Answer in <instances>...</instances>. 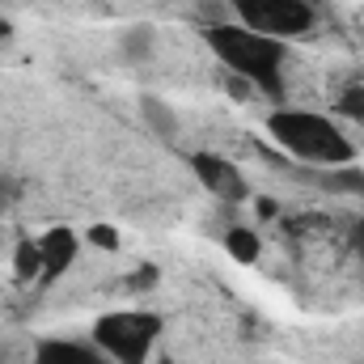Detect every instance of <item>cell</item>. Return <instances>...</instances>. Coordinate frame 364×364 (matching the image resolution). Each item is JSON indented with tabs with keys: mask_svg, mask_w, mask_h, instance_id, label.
Listing matches in <instances>:
<instances>
[{
	"mask_svg": "<svg viewBox=\"0 0 364 364\" xmlns=\"http://www.w3.org/2000/svg\"><path fill=\"white\" fill-rule=\"evenodd\" d=\"M85 237H90L93 246H102V250H114L119 246V229H110V225H93Z\"/></svg>",
	"mask_w": 364,
	"mask_h": 364,
	"instance_id": "11",
	"label": "cell"
},
{
	"mask_svg": "<svg viewBox=\"0 0 364 364\" xmlns=\"http://www.w3.org/2000/svg\"><path fill=\"white\" fill-rule=\"evenodd\" d=\"M34 246H38V279H60L81 255V237L73 229H64V225L47 229Z\"/></svg>",
	"mask_w": 364,
	"mask_h": 364,
	"instance_id": "6",
	"label": "cell"
},
{
	"mask_svg": "<svg viewBox=\"0 0 364 364\" xmlns=\"http://www.w3.org/2000/svg\"><path fill=\"white\" fill-rule=\"evenodd\" d=\"M140 119H144V127H149L157 140H166V144H174V140H178L182 119L174 114V106H170V102H161V97H140Z\"/></svg>",
	"mask_w": 364,
	"mask_h": 364,
	"instance_id": "8",
	"label": "cell"
},
{
	"mask_svg": "<svg viewBox=\"0 0 364 364\" xmlns=\"http://www.w3.org/2000/svg\"><path fill=\"white\" fill-rule=\"evenodd\" d=\"M13 199H17V186H13V178H0V212H4Z\"/></svg>",
	"mask_w": 364,
	"mask_h": 364,
	"instance_id": "13",
	"label": "cell"
},
{
	"mask_svg": "<svg viewBox=\"0 0 364 364\" xmlns=\"http://www.w3.org/2000/svg\"><path fill=\"white\" fill-rule=\"evenodd\" d=\"M191 174H195V182H199L212 199H220V203H246V199H250L246 174H242L229 157H220L216 149L191 153Z\"/></svg>",
	"mask_w": 364,
	"mask_h": 364,
	"instance_id": "5",
	"label": "cell"
},
{
	"mask_svg": "<svg viewBox=\"0 0 364 364\" xmlns=\"http://www.w3.org/2000/svg\"><path fill=\"white\" fill-rule=\"evenodd\" d=\"M34 364H110L93 343H77V339H43L34 348Z\"/></svg>",
	"mask_w": 364,
	"mask_h": 364,
	"instance_id": "7",
	"label": "cell"
},
{
	"mask_svg": "<svg viewBox=\"0 0 364 364\" xmlns=\"http://www.w3.org/2000/svg\"><path fill=\"white\" fill-rule=\"evenodd\" d=\"M229 9L237 13V21L246 30H259V34L279 38V43L309 34L318 21L309 0H229Z\"/></svg>",
	"mask_w": 364,
	"mask_h": 364,
	"instance_id": "4",
	"label": "cell"
},
{
	"mask_svg": "<svg viewBox=\"0 0 364 364\" xmlns=\"http://www.w3.org/2000/svg\"><path fill=\"white\" fill-rule=\"evenodd\" d=\"M225 250H229L237 263H255V259H259V233H250V229H229V233H225Z\"/></svg>",
	"mask_w": 364,
	"mask_h": 364,
	"instance_id": "10",
	"label": "cell"
},
{
	"mask_svg": "<svg viewBox=\"0 0 364 364\" xmlns=\"http://www.w3.org/2000/svg\"><path fill=\"white\" fill-rule=\"evenodd\" d=\"M203 38L212 47V55L233 77H242L246 85L263 90L267 97L284 93V55H288V47L279 38H267L259 30H246L242 21H216V26H208Z\"/></svg>",
	"mask_w": 364,
	"mask_h": 364,
	"instance_id": "1",
	"label": "cell"
},
{
	"mask_svg": "<svg viewBox=\"0 0 364 364\" xmlns=\"http://www.w3.org/2000/svg\"><path fill=\"white\" fill-rule=\"evenodd\" d=\"M153 51H157V30H153L149 21L123 30V38H119V55H123L127 64H149Z\"/></svg>",
	"mask_w": 364,
	"mask_h": 364,
	"instance_id": "9",
	"label": "cell"
},
{
	"mask_svg": "<svg viewBox=\"0 0 364 364\" xmlns=\"http://www.w3.org/2000/svg\"><path fill=\"white\" fill-rule=\"evenodd\" d=\"M267 132L272 140L296 161L305 166H322V170H339L356 157L352 140L326 119V114H314V110H292V106H279L275 114H267Z\"/></svg>",
	"mask_w": 364,
	"mask_h": 364,
	"instance_id": "2",
	"label": "cell"
},
{
	"mask_svg": "<svg viewBox=\"0 0 364 364\" xmlns=\"http://www.w3.org/2000/svg\"><path fill=\"white\" fill-rule=\"evenodd\" d=\"M352 250H360V255H364V216L352 225Z\"/></svg>",
	"mask_w": 364,
	"mask_h": 364,
	"instance_id": "14",
	"label": "cell"
},
{
	"mask_svg": "<svg viewBox=\"0 0 364 364\" xmlns=\"http://www.w3.org/2000/svg\"><path fill=\"white\" fill-rule=\"evenodd\" d=\"M157 335H161V318L140 314V309L102 314L93 322V348L110 364H149L153 348H157Z\"/></svg>",
	"mask_w": 364,
	"mask_h": 364,
	"instance_id": "3",
	"label": "cell"
},
{
	"mask_svg": "<svg viewBox=\"0 0 364 364\" xmlns=\"http://www.w3.org/2000/svg\"><path fill=\"white\" fill-rule=\"evenodd\" d=\"M343 114H352V119L364 123V90L360 85H352V90L343 93Z\"/></svg>",
	"mask_w": 364,
	"mask_h": 364,
	"instance_id": "12",
	"label": "cell"
}]
</instances>
